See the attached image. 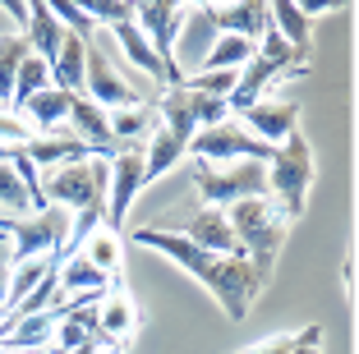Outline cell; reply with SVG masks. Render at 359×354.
<instances>
[{
  "label": "cell",
  "mask_w": 359,
  "mask_h": 354,
  "mask_svg": "<svg viewBox=\"0 0 359 354\" xmlns=\"http://www.w3.org/2000/svg\"><path fill=\"white\" fill-rule=\"evenodd\" d=\"M10 276H14V253H10V235L0 230V313H5V294H10Z\"/></svg>",
  "instance_id": "33"
},
{
  "label": "cell",
  "mask_w": 359,
  "mask_h": 354,
  "mask_svg": "<svg viewBox=\"0 0 359 354\" xmlns=\"http://www.w3.org/2000/svg\"><path fill=\"white\" fill-rule=\"evenodd\" d=\"M152 129H157V106H129V111L111 115V134H116L120 147H129L134 138L152 134Z\"/></svg>",
  "instance_id": "29"
},
{
  "label": "cell",
  "mask_w": 359,
  "mask_h": 354,
  "mask_svg": "<svg viewBox=\"0 0 359 354\" xmlns=\"http://www.w3.org/2000/svg\"><path fill=\"white\" fill-rule=\"evenodd\" d=\"M69 106H74V97L60 93V88H46V93H37L23 111H28V120L37 129L32 134L37 138H65V125H69Z\"/></svg>",
  "instance_id": "20"
},
{
  "label": "cell",
  "mask_w": 359,
  "mask_h": 354,
  "mask_svg": "<svg viewBox=\"0 0 359 354\" xmlns=\"http://www.w3.org/2000/svg\"><path fill=\"white\" fill-rule=\"evenodd\" d=\"M79 253H83L97 271H106V276H111V271H116V258H120V244H116V235H111V230H97V235Z\"/></svg>",
  "instance_id": "31"
},
{
  "label": "cell",
  "mask_w": 359,
  "mask_h": 354,
  "mask_svg": "<svg viewBox=\"0 0 359 354\" xmlns=\"http://www.w3.org/2000/svg\"><path fill=\"white\" fill-rule=\"evenodd\" d=\"M184 14H189V5H175V0H143V5H134V28L143 32V42L157 51V60L166 64L170 74H175V37H180V28H184ZM180 83H184V79H180Z\"/></svg>",
  "instance_id": "9"
},
{
  "label": "cell",
  "mask_w": 359,
  "mask_h": 354,
  "mask_svg": "<svg viewBox=\"0 0 359 354\" xmlns=\"http://www.w3.org/2000/svg\"><path fill=\"white\" fill-rule=\"evenodd\" d=\"M60 285H65L60 299H69V294H93V290L102 294V290H111L116 281H111L106 271H97L93 262L83 258V253H74L69 262H60Z\"/></svg>",
  "instance_id": "24"
},
{
  "label": "cell",
  "mask_w": 359,
  "mask_h": 354,
  "mask_svg": "<svg viewBox=\"0 0 359 354\" xmlns=\"http://www.w3.org/2000/svg\"><path fill=\"white\" fill-rule=\"evenodd\" d=\"M83 97L93 106H111V111H129V106H143L125 74H116V55L106 46V37H88V55H83Z\"/></svg>",
  "instance_id": "8"
},
{
  "label": "cell",
  "mask_w": 359,
  "mask_h": 354,
  "mask_svg": "<svg viewBox=\"0 0 359 354\" xmlns=\"http://www.w3.org/2000/svg\"><path fill=\"white\" fill-rule=\"evenodd\" d=\"M28 37L23 32H10V37H0V106H10L14 97V79H19V64L28 60Z\"/></svg>",
  "instance_id": "26"
},
{
  "label": "cell",
  "mask_w": 359,
  "mask_h": 354,
  "mask_svg": "<svg viewBox=\"0 0 359 354\" xmlns=\"http://www.w3.org/2000/svg\"><path fill=\"white\" fill-rule=\"evenodd\" d=\"M102 354H120V350H102Z\"/></svg>",
  "instance_id": "40"
},
{
  "label": "cell",
  "mask_w": 359,
  "mask_h": 354,
  "mask_svg": "<svg viewBox=\"0 0 359 354\" xmlns=\"http://www.w3.org/2000/svg\"><path fill=\"white\" fill-rule=\"evenodd\" d=\"M184 240L198 244V249H208V253H222V258H240V244H235V235H231V226H226V212L222 207H203L198 217L189 221Z\"/></svg>",
  "instance_id": "19"
},
{
  "label": "cell",
  "mask_w": 359,
  "mask_h": 354,
  "mask_svg": "<svg viewBox=\"0 0 359 354\" xmlns=\"http://www.w3.org/2000/svg\"><path fill=\"white\" fill-rule=\"evenodd\" d=\"M65 129H69V138H79V143L97 147L106 161L120 152L116 134H111V115H106L102 106H93L88 97H74V106H69V125H65Z\"/></svg>",
  "instance_id": "15"
},
{
  "label": "cell",
  "mask_w": 359,
  "mask_h": 354,
  "mask_svg": "<svg viewBox=\"0 0 359 354\" xmlns=\"http://www.w3.org/2000/svg\"><path fill=\"white\" fill-rule=\"evenodd\" d=\"M60 262H65V258H32V262H19V267H14V276H10V294H5V313H10L14 304H23V299H28V294H32L37 285L46 281V271H55Z\"/></svg>",
  "instance_id": "25"
},
{
  "label": "cell",
  "mask_w": 359,
  "mask_h": 354,
  "mask_svg": "<svg viewBox=\"0 0 359 354\" xmlns=\"http://www.w3.org/2000/svg\"><path fill=\"white\" fill-rule=\"evenodd\" d=\"M295 115H299V102H295V97H285V102H267V97H258V102L240 115V125L249 129L258 143L281 147L285 138L299 129V125H295Z\"/></svg>",
  "instance_id": "12"
},
{
  "label": "cell",
  "mask_w": 359,
  "mask_h": 354,
  "mask_svg": "<svg viewBox=\"0 0 359 354\" xmlns=\"http://www.w3.org/2000/svg\"><path fill=\"white\" fill-rule=\"evenodd\" d=\"M134 244L166 253L175 267H184L189 276H198V281L208 285L212 294H217V304L231 313L235 322H244V318H249V304H254V294L267 285L244 258H222V253H208V249H198V244H189L184 235H175V230H157V226L134 230Z\"/></svg>",
  "instance_id": "1"
},
{
  "label": "cell",
  "mask_w": 359,
  "mask_h": 354,
  "mask_svg": "<svg viewBox=\"0 0 359 354\" xmlns=\"http://www.w3.org/2000/svg\"><path fill=\"white\" fill-rule=\"evenodd\" d=\"M143 189V147L129 143L111 156V189H106V230L116 235L129 217V203Z\"/></svg>",
  "instance_id": "11"
},
{
  "label": "cell",
  "mask_w": 359,
  "mask_h": 354,
  "mask_svg": "<svg viewBox=\"0 0 359 354\" xmlns=\"http://www.w3.org/2000/svg\"><path fill=\"white\" fill-rule=\"evenodd\" d=\"M111 37H116V46H120V55H125L134 69H143L148 79H157V83H166V88H184L175 79V74L166 69V64L157 60V51H152L148 42H143V32L134 28V19H125V23H111Z\"/></svg>",
  "instance_id": "16"
},
{
  "label": "cell",
  "mask_w": 359,
  "mask_h": 354,
  "mask_svg": "<svg viewBox=\"0 0 359 354\" xmlns=\"http://www.w3.org/2000/svg\"><path fill=\"white\" fill-rule=\"evenodd\" d=\"M235 83H240V74H231V69H208V74H189V79H184V88H189V93H198V97H222V102H231Z\"/></svg>",
  "instance_id": "30"
},
{
  "label": "cell",
  "mask_w": 359,
  "mask_h": 354,
  "mask_svg": "<svg viewBox=\"0 0 359 354\" xmlns=\"http://www.w3.org/2000/svg\"><path fill=\"white\" fill-rule=\"evenodd\" d=\"M51 88V69H46V60H37V55H28V60L19 64V79H14V97H10V111H23V106L32 102L37 93H46Z\"/></svg>",
  "instance_id": "28"
},
{
  "label": "cell",
  "mask_w": 359,
  "mask_h": 354,
  "mask_svg": "<svg viewBox=\"0 0 359 354\" xmlns=\"http://www.w3.org/2000/svg\"><path fill=\"white\" fill-rule=\"evenodd\" d=\"M0 230L10 235L14 267H19V262H32V258H65L69 212L46 207V212H32V217H5V212H0Z\"/></svg>",
  "instance_id": "4"
},
{
  "label": "cell",
  "mask_w": 359,
  "mask_h": 354,
  "mask_svg": "<svg viewBox=\"0 0 359 354\" xmlns=\"http://www.w3.org/2000/svg\"><path fill=\"white\" fill-rule=\"evenodd\" d=\"M267 184H272L267 198L281 207L285 221L304 217V198H309V184H313V152H309L299 129L285 138V143L276 147V156L267 161Z\"/></svg>",
  "instance_id": "3"
},
{
  "label": "cell",
  "mask_w": 359,
  "mask_h": 354,
  "mask_svg": "<svg viewBox=\"0 0 359 354\" xmlns=\"http://www.w3.org/2000/svg\"><path fill=\"white\" fill-rule=\"evenodd\" d=\"M226 226H231L240 253H249V267L267 281L272 267H276V253H281V244H285V230H290V221L281 217V207H276L267 193L263 198L231 203V207H226Z\"/></svg>",
  "instance_id": "2"
},
{
  "label": "cell",
  "mask_w": 359,
  "mask_h": 354,
  "mask_svg": "<svg viewBox=\"0 0 359 354\" xmlns=\"http://www.w3.org/2000/svg\"><path fill=\"white\" fill-rule=\"evenodd\" d=\"M28 28H23V37H28V51L37 55V60H46V69L55 64V55H60V42H65V28L60 19L51 14V5L46 0H32L28 5Z\"/></svg>",
  "instance_id": "18"
},
{
  "label": "cell",
  "mask_w": 359,
  "mask_h": 354,
  "mask_svg": "<svg viewBox=\"0 0 359 354\" xmlns=\"http://www.w3.org/2000/svg\"><path fill=\"white\" fill-rule=\"evenodd\" d=\"M295 10L309 19V14H327V10H337V5H332V0H304V5H295Z\"/></svg>",
  "instance_id": "37"
},
{
  "label": "cell",
  "mask_w": 359,
  "mask_h": 354,
  "mask_svg": "<svg viewBox=\"0 0 359 354\" xmlns=\"http://www.w3.org/2000/svg\"><path fill=\"white\" fill-rule=\"evenodd\" d=\"M290 350H295V336H272V341H258L240 354H290Z\"/></svg>",
  "instance_id": "35"
},
{
  "label": "cell",
  "mask_w": 359,
  "mask_h": 354,
  "mask_svg": "<svg viewBox=\"0 0 359 354\" xmlns=\"http://www.w3.org/2000/svg\"><path fill=\"white\" fill-rule=\"evenodd\" d=\"M290 354H323V327H304L295 332V350Z\"/></svg>",
  "instance_id": "34"
},
{
  "label": "cell",
  "mask_w": 359,
  "mask_h": 354,
  "mask_svg": "<svg viewBox=\"0 0 359 354\" xmlns=\"http://www.w3.org/2000/svg\"><path fill=\"white\" fill-rule=\"evenodd\" d=\"M194 184L203 193V207H231V203L244 198H263L267 193V166L263 161H235V166L217 170L212 161H198L194 156Z\"/></svg>",
  "instance_id": "6"
},
{
  "label": "cell",
  "mask_w": 359,
  "mask_h": 354,
  "mask_svg": "<svg viewBox=\"0 0 359 354\" xmlns=\"http://www.w3.org/2000/svg\"><path fill=\"white\" fill-rule=\"evenodd\" d=\"M138 332V308L125 299V290H111L102 304H97V332H93V341L102 345H116V341H129V336Z\"/></svg>",
  "instance_id": "17"
},
{
  "label": "cell",
  "mask_w": 359,
  "mask_h": 354,
  "mask_svg": "<svg viewBox=\"0 0 359 354\" xmlns=\"http://www.w3.org/2000/svg\"><path fill=\"white\" fill-rule=\"evenodd\" d=\"M267 14H272L276 37H281V42L299 55V60H309V19H304V14H299L290 0H272V5H267Z\"/></svg>",
  "instance_id": "23"
},
{
  "label": "cell",
  "mask_w": 359,
  "mask_h": 354,
  "mask_svg": "<svg viewBox=\"0 0 359 354\" xmlns=\"http://www.w3.org/2000/svg\"><path fill=\"white\" fill-rule=\"evenodd\" d=\"M194 156H198V161H217V156H222V161H272L276 156V147H267V143H258L254 134H249V129L240 125V120H222V125H212V129H203V134H194Z\"/></svg>",
  "instance_id": "10"
},
{
  "label": "cell",
  "mask_w": 359,
  "mask_h": 354,
  "mask_svg": "<svg viewBox=\"0 0 359 354\" xmlns=\"http://www.w3.org/2000/svg\"><path fill=\"white\" fill-rule=\"evenodd\" d=\"M249 60H254V42H244V37H217V42H212V51H208V60L198 64V74H208V69H231V74H240Z\"/></svg>",
  "instance_id": "27"
},
{
  "label": "cell",
  "mask_w": 359,
  "mask_h": 354,
  "mask_svg": "<svg viewBox=\"0 0 359 354\" xmlns=\"http://www.w3.org/2000/svg\"><path fill=\"white\" fill-rule=\"evenodd\" d=\"M65 318L60 304H51V308L32 313V318H19V322L10 327V332L0 336V345H10V350H42L46 341H55V322Z\"/></svg>",
  "instance_id": "21"
},
{
  "label": "cell",
  "mask_w": 359,
  "mask_h": 354,
  "mask_svg": "<svg viewBox=\"0 0 359 354\" xmlns=\"http://www.w3.org/2000/svg\"><path fill=\"white\" fill-rule=\"evenodd\" d=\"M217 37H222V32L212 28L208 5H189L184 28H180V37H175V74H180V79L198 74V64L208 60V51H212V42H217Z\"/></svg>",
  "instance_id": "13"
},
{
  "label": "cell",
  "mask_w": 359,
  "mask_h": 354,
  "mask_svg": "<svg viewBox=\"0 0 359 354\" xmlns=\"http://www.w3.org/2000/svg\"><path fill=\"white\" fill-rule=\"evenodd\" d=\"M69 354H102V345H97V341H88V345H79V350H69Z\"/></svg>",
  "instance_id": "38"
},
{
  "label": "cell",
  "mask_w": 359,
  "mask_h": 354,
  "mask_svg": "<svg viewBox=\"0 0 359 354\" xmlns=\"http://www.w3.org/2000/svg\"><path fill=\"white\" fill-rule=\"evenodd\" d=\"M0 212H5V217H23V212H32L28 193H23V184H19V175L10 170V161L0 166Z\"/></svg>",
  "instance_id": "32"
},
{
  "label": "cell",
  "mask_w": 359,
  "mask_h": 354,
  "mask_svg": "<svg viewBox=\"0 0 359 354\" xmlns=\"http://www.w3.org/2000/svg\"><path fill=\"white\" fill-rule=\"evenodd\" d=\"M5 161H10V143H0V166H5Z\"/></svg>",
  "instance_id": "39"
},
{
  "label": "cell",
  "mask_w": 359,
  "mask_h": 354,
  "mask_svg": "<svg viewBox=\"0 0 359 354\" xmlns=\"http://www.w3.org/2000/svg\"><path fill=\"white\" fill-rule=\"evenodd\" d=\"M0 10H5V14H10V19L14 23H19V28H28V0H5V5H0Z\"/></svg>",
  "instance_id": "36"
},
{
  "label": "cell",
  "mask_w": 359,
  "mask_h": 354,
  "mask_svg": "<svg viewBox=\"0 0 359 354\" xmlns=\"http://www.w3.org/2000/svg\"><path fill=\"white\" fill-rule=\"evenodd\" d=\"M152 106H157V115H161V129H170V134L184 138V143H194V134H203V129L231 120V102H222V97H198V93H189V88H166L161 102H152Z\"/></svg>",
  "instance_id": "7"
},
{
  "label": "cell",
  "mask_w": 359,
  "mask_h": 354,
  "mask_svg": "<svg viewBox=\"0 0 359 354\" xmlns=\"http://www.w3.org/2000/svg\"><path fill=\"white\" fill-rule=\"evenodd\" d=\"M184 152H189V143L157 125V129H152V138H148V147H143V184H152L157 175H166Z\"/></svg>",
  "instance_id": "22"
},
{
  "label": "cell",
  "mask_w": 359,
  "mask_h": 354,
  "mask_svg": "<svg viewBox=\"0 0 359 354\" xmlns=\"http://www.w3.org/2000/svg\"><path fill=\"white\" fill-rule=\"evenodd\" d=\"M208 19L222 37H244V42H254V46L272 28V14L258 0H244V5H208Z\"/></svg>",
  "instance_id": "14"
},
{
  "label": "cell",
  "mask_w": 359,
  "mask_h": 354,
  "mask_svg": "<svg viewBox=\"0 0 359 354\" xmlns=\"http://www.w3.org/2000/svg\"><path fill=\"white\" fill-rule=\"evenodd\" d=\"M106 189H111V161H106V156H93V161L60 166L42 184V198L51 203V207H65L74 217V212H88V207H106Z\"/></svg>",
  "instance_id": "5"
}]
</instances>
